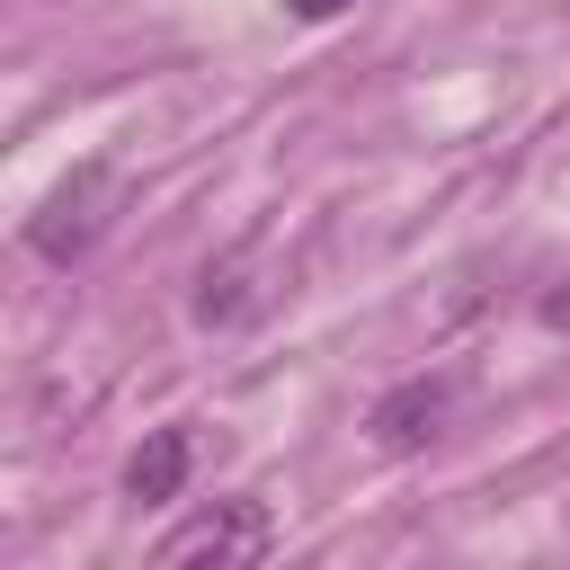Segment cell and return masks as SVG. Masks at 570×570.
Here are the masks:
<instances>
[{
  "label": "cell",
  "mask_w": 570,
  "mask_h": 570,
  "mask_svg": "<svg viewBox=\"0 0 570 570\" xmlns=\"http://www.w3.org/2000/svg\"><path fill=\"white\" fill-rule=\"evenodd\" d=\"M543 321H552V330H570V285H561V294H543Z\"/></svg>",
  "instance_id": "52a82bcc"
},
{
  "label": "cell",
  "mask_w": 570,
  "mask_h": 570,
  "mask_svg": "<svg viewBox=\"0 0 570 570\" xmlns=\"http://www.w3.org/2000/svg\"><path fill=\"white\" fill-rule=\"evenodd\" d=\"M445 410H454V383H445V374H410V383H392V392L374 401V445H383V454H419V445L445 428Z\"/></svg>",
  "instance_id": "3957f363"
},
{
  "label": "cell",
  "mask_w": 570,
  "mask_h": 570,
  "mask_svg": "<svg viewBox=\"0 0 570 570\" xmlns=\"http://www.w3.org/2000/svg\"><path fill=\"white\" fill-rule=\"evenodd\" d=\"M285 9H294V18H303V27H321V18H338V9H347V0H285Z\"/></svg>",
  "instance_id": "8992f818"
},
{
  "label": "cell",
  "mask_w": 570,
  "mask_h": 570,
  "mask_svg": "<svg viewBox=\"0 0 570 570\" xmlns=\"http://www.w3.org/2000/svg\"><path fill=\"white\" fill-rule=\"evenodd\" d=\"M187 428H151L142 445H134V463H125V499L134 508H160V499H178V481H187Z\"/></svg>",
  "instance_id": "277c9868"
},
{
  "label": "cell",
  "mask_w": 570,
  "mask_h": 570,
  "mask_svg": "<svg viewBox=\"0 0 570 570\" xmlns=\"http://www.w3.org/2000/svg\"><path fill=\"white\" fill-rule=\"evenodd\" d=\"M276 552V517L258 508V499H214V508H196L169 543H160V561H267Z\"/></svg>",
  "instance_id": "7a4b0ae2"
},
{
  "label": "cell",
  "mask_w": 570,
  "mask_h": 570,
  "mask_svg": "<svg viewBox=\"0 0 570 570\" xmlns=\"http://www.w3.org/2000/svg\"><path fill=\"white\" fill-rule=\"evenodd\" d=\"M240 312H249L240 267H205V285H196V321H240Z\"/></svg>",
  "instance_id": "5b68a950"
},
{
  "label": "cell",
  "mask_w": 570,
  "mask_h": 570,
  "mask_svg": "<svg viewBox=\"0 0 570 570\" xmlns=\"http://www.w3.org/2000/svg\"><path fill=\"white\" fill-rule=\"evenodd\" d=\"M107 214H116V169H107V160H80V169H71V178L27 214V249H36V258H53V267H71V258H89V249H98Z\"/></svg>",
  "instance_id": "6da1fadb"
}]
</instances>
